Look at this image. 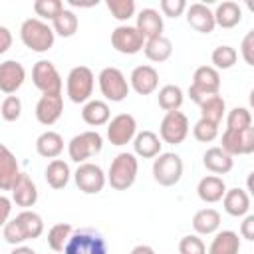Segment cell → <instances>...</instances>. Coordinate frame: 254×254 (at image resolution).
<instances>
[{
	"instance_id": "6da1fadb",
	"label": "cell",
	"mask_w": 254,
	"mask_h": 254,
	"mask_svg": "<svg viewBox=\"0 0 254 254\" xmlns=\"http://www.w3.org/2000/svg\"><path fill=\"white\" fill-rule=\"evenodd\" d=\"M20 38H22V44L28 50L38 52V54H44V52H48L54 46L56 34L52 30V26L46 24L44 20H40V18H28L20 26Z\"/></svg>"
},
{
	"instance_id": "7a4b0ae2",
	"label": "cell",
	"mask_w": 254,
	"mask_h": 254,
	"mask_svg": "<svg viewBox=\"0 0 254 254\" xmlns=\"http://www.w3.org/2000/svg\"><path fill=\"white\" fill-rule=\"evenodd\" d=\"M139 173V161L133 153H119L107 171V183L111 185V189L115 190H127L133 187L135 179Z\"/></svg>"
},
{
	"instance_id": "3957f363",
	"label": "cell",
	"mask_w": 254,
	"mask_h": 254,
	"mask_svg": "<svg viewBox=\"0 0 254 254\" xmlns=\"http://www.w3.org/2000/svg\"><path fill=\"white\" fill-rule=\"evenodd\" d=\"M64 254H107V240L95 228H77L71 232Z\"/></svg>"
},
{
	"instance_id": "277c9868",
	"label": "cell",
	"mask_w": 254,
	"mask_h": 254,
	"mask_svg": "<svg viewBox=\"0 0 254 254\" xmlns=\"http://www.w3.org/2000/svg\"><path fill=\"white\" fill-rule=\"evenodd\" d=\"M218 89H220V73L212 65H200L194 69L192 83L189 85V97L196 105H200L210 95H218Z\"/></svg>"
},
{
	"instance_id": "5b68a950",
	"label": "cell",
	"mask_w": 254,
	"mask_h": 254,
	"mask_svg": "<svg viewBox=\"0 0 254 254\" xmlns=\"http://www.w3.org/2000/svg\"><path fill=\"white\" fill-rule=\"evenodd\" d=\"M95 75L87 65H75L69 69L65 79V93L73 103H85L91 99Z\"/></svg>"
},
{
	"instance_id": "8992f818",
	"label": "cell",
	"mask_w": 254,
	"mask_h": 254,
	"mask_svg": "<svg viewBox=\"0 0 254 254\" xmlns=\"http://www.w3.org/2000/svg\"><path fill=\"white\" fill-rule=\"evenodd\" d=\"M97 83H99V91L107 101L119 103L129 95V81L125 77V73L119 67H103L97 75Z\"/></svg>"
},
{
	"instance_id": "52a82bcc",
	"label": "cell",
	"mask_w": 254,
	"mask_h": 254,
	"mask_svg": "<svg viewBox=\"0 0 254 254\" xmlns=\"http://www.w3.org/2000/svg\"><path fill=\"white\" fill-rule=\"evenodd\" d=\"M101 149H103V137L97 131H83V133L71 137V141L67 143V155L77 165L99 155Z\"/></svg>"
},
{
	"instance_id": "ba28073f",
	"label": "cell",
	"mask_w": 254,
	"mask_h": 254,
	"mask_svg": "<svg viewBox=\"0 0 254 254\" xmlns=\"http://www.w3.org/2000/svg\"><path fill=\"white\" fill-rule=\"evenodd\" d=\"M183 177V159L177 153H159L153 161V179L161 187H175Z\"/></svg>"
},
{
	"instance_id": "9c48e42d",
	"label": "cell",
	"mask_w": 254,
	"mask_h": 254,
	"mask_svg": "<svg viewBox=\"0 0 254 254\" xmlns=\"http://www.w3.org/2000/svg\"><path fill=\"white\" fill-rule=\"evenodd\" d=\"M189 135V117L183 111H167L161 127H159V139L169 145H181Z\"/></svg>"
},
{
	"instance_id": "30bf717a",
	"label": "cell",
	"mask_w": 254,
	"mask_h": 254,
	"mask_svg": "<svg viewBox=\"0 0 254 254\" xmlns=\"http://www.w3.org/2000/svg\"><path fill=\"white\" fill-rule=\"evenodd\" d=\"M73 179H75V185L81 192L85 194H97L103 190L105 183H107V177L103 173V169L95 163H81L77 165L75 173H73Z\"/></svg>"
},
{
	"instance_id": "8fae6325",
	"label": "cell",
	"mask_w": 254,
	"mask_h": 254,
	"mask_svg": "<svg viewBox=\"0 0 254 254\" xmlns=\"http://www.w3.org/2000/svg\"><path fill=\"white\" fill-rule=\"evenodd\" d=\"M32 83L42 93H62V75L50 60H40L34 64Z\"/></svg>"
},
{
	"instance_id": "7c38bea8",
	"label": "cell",
	"mask_w": 254,
	"mask_h": 254,
	"mask_svg": "<svg viewBox=\"0 0 254 254\" xmlns=\"http://www.w3.org/2000/svg\"><path fill=\"white\" fill-rule=\"evenodd\" d=\"M220 149L228 153L230 157L254 153V127H246L242 131L224 129L220 137Z\"/></svg>"
},
{
	"instance_id": "4fadbf2b",
	"label": "cell",
	"mask_w": 254,
	"mask_h": 254,
	"mask_svg": "<svg viewBox=\"0 0 254 254\" xmlns=\"http://www.w3.org/2000/svg\"><path fill=\"white\" fill-rule=\"evenodd\" d=\"M111 46L125 56H133L139 54L145 46V38L139 34V30L135 26L129 24H121L111 32Z\"/></svg>"
},
{
	"instance_id": "5bb4252c",
	"label": "cell",
	"mask_w": 254,
	"mask_h": 254,
	"mask_svg": "<svg viewBox=\"0 0 254 254\" xmlns=\"http://www.w3.org/2000/svg\"><path fill=\"white\" fill-rule=\"evenodd\" d=\"M137 135V119L131 113H119L107 123V139L111 145L121 147L133 141Z\"/></svg>"
},
{
	"instance_id": "9a60e30c",
	"label": "cell",
	"mask_w": 254,
	"mask_h": 254,
	"mask_svg": "<svg viewBox=\"0 0 254 254\" xmlns=\"http://www.w3.org/2000/svg\"><path fill=\"white\" fill-rule=\"evenodd\" d=\"M64 113V95L62 93H42L36 103V119L50 127L54 125Z\"/></svg>"
},
{
	"instance_id": "2e32d148",
	"label": "cell",
	"mask_w": 254,
	"mask_h": 254,
	"mask_svg": "<svg viewBox=\"0 0 254 254\" xmlns=\"http://www.w3.org/2000/svg\"><path fill=\"white\" fill-rule=\"evenodd\" d=\"M129 87L139 95H149L159 87V71L153 65H137L129 75Z\"/></svg>"
},
{
	"instance_id": "e0dca14e",
	"label": "cell",
	"mask_w": 254,
	"mask_h": 254,
	"mask_svg": "<svg viewBox=\"0 0 254 254\" xmlns=\"http://www.w3.org/2000/svg\"><path fill=\"white\" fill-rule=\"evenodd\" d=\"M26 79V69L16 60H6L0 64V91L6 95H14Z\"/></svg>"
},
{
	"instance_id": "ac0fdd59",
	"label": "cell",
	"mask_w": 254,
	"mask_h": 254,
	"mask_svg": "<svg viewBox=\"0 0 254 254\" xmlns=\"http://www.w3.org/2000/svg\"><path fill=\"white\" fill-rule=\"evenodd\" d=\"M12 192V202H16V206H22L24 210L34 206L36 200H38V189H36V183L30 179V175L26 173H20L16 183L12 185L10 189Z\"/></svg>"
},
{
	"instance_id": "d6986e66",
	"label": "cell",
	"mask_w": 254,
	"mask_h": 254,
	"mask_svg": "<svg viewBox=\"0 0 254 254\" xmlns=\"http://www.w3.org/2000/svg\"><path fill=\"white\" fill-rule=\"evenodd\" d=\"M187 22L192 30L200 32V34H210L214 30V14L212 10L202 4V2H192L190 6H187Z\"/></svg>"
},
{
	"instance_id": "ffe728a7",
	"label": "cell",
	"mask_w": 254,
	"mask_h": 254,
	"mask_svg": "<svg viewBox=\"0 0 254 254\" xmlns=\"http://www.w3.org/2000/svg\"><path fill=\"white\" fill-rule=\"evenodd\" d=\"M224 192H226V183H224V179L218 177V175H206V177H202V179L198 181V185H196V194H198V198H200L202 202H208V204L222 200Z\"/></svg>"
},
{
	"instance_id": "44dd1931",
	"label": "cell",
	"mask_w": 254,
	"mask_h": 254,
	"mask_svg": "<svg viewBox=\"0 0 254 254\" xmlns=\"http://www.w3.org/2000/svg\"><path fill=\"white\" fill-rule=\"evenodd\" d=\"M135 28L139 30V34H141L145 40L163 36V16H161L155 8H143V10L137 14V24H135Z\"/></svg>"
},
{
	"instance_id": "7402d4cb",
	"label": "cell",
	"mask_w": 254,
	"mask_h": 254,
	"mask_svg": "<svg viewBox=\"0 0 254 254\" xmlns=\"http://www.w3.org/2000/svg\"><path fill=\"white\" fill-rule=\"evenodd\" d=\"M161 139L157 133L145 129L133 137V155L141 159H155L161 153Z\"/></svg>"
},
{
	"instance_id": "603a6c76",
	"label": "cell",
	"mask_w": 254,
	"mask_h": 254,
	"mask_svg": "<svg viewBox=\"0 0 254 254\" xmlns=\"http://www.w3.org/2000/svg\"><path fill=\"white\" fill-rule=\"evenodd\" d=\"M20 175L16 155L0 143V190H10Z\"/></svg>"
},
{
	"instance_id": "cb8c5ba5",
	"label": "cell",
	"mask_w": 254,
	"mask_h": 254,
	"mask_svg": "<svg viewBox=\"0 0 254 254\" xmlns=\"http://www.w3.org/2000/svg\"><path fill=\"white\" fill-rule=\"evenodd\" d=\"M202 165L206 167V171H210L212 175H226L232 171L234 167V159L224 153L220 147H210L204 151L202 155Z\"/></svg>"
},
{
	"instance_id": "d4e9b609",
	"label": "cell",
	"mask_w": 254,
	"mask_h": 254,
	"mask_svg": "<svg viewBox=\"0 0 254 254\" xmlns=\"http://www.w3.org/2000/svg\"><path fill=\"white\" fill-rule=\"evenodd\" d=\"M222 204L224 210L230 216H246L250 210V194L244 189H226L224 196H222Z\"/></svg>"
},
{
	"instance_id": "484cf974",
	"label": "cell",
	"mask_w": 254,
	"mask_h": 254,
	"mask_svg": "<svg viewBox=\"0 0 254 254\" xmlns=\"http://www.w3.org/2000/svg\"><path fill=\"white\" fill-rule=\"evenodd\" d=\"M109 117H111L109 105L105 101H101V99H89L81 107V119L87 125H91V127L107 125L109 123Z\"/></svg>"
},
{
	"instance_id": "4316f807",
	"label": "cell",
	"mask_w": 254,
	"mask_h": 254,
	"mask_svg": "<svg viewBox=\"0 0 254 254\" xmlns=\"http://www.w3.org/2000/svg\"><path fill=\"white\" fill-rule=\"evenodd\" d=\"M36 151L40 157L46 159H58L64 151V137L58 131H44L36 139Z\"/></svg>"
},
{
	"instance_id": "83f0119b",
	"label": "cell",
	"mask_w": 254,
	"mask_h": 254,
	"mask_svg": "<svg viewBox=\"0 0 254 254\" xmlns=\"http://www.w3.org/2000/svg\"><path fill=\"white\" fill-rule=\"evenodd\" d=\"M46 183L56 189V190H62L65 189V185L69 183V177H71V171H69V165L64 161V159H52L46 167Z\"/></svg>"
},
{
	"instance_id": "f1b7e54d",
	"label": "cell",
	"mask_w": 254,
	"mask_h": 254,
	"mask_svg": "<svg viewBox=\"0 0 254 254\" xmlns=\"http://www.w3.org/2000/svg\"><path fill=\"white\" fill-rule=\"evenodd\" d=\"M212 14H214V24L220 28H226V30L238 26L242 20V8L232 0L220 2Z\"/></svg>"
},
{
	"instance_id": "f546056e",
	"label": "cell",
	"mask_w": 254,
	"mask_h": 254,
	"mask_svg": "<svg viewBox=\"0 0 254 254\" xmlns=\"http://www.w3.org/2000/svg\"><path fill=\"white\" fill-rule=\"evenodd\" d=\"M220 226V212L214 208H200L192 216V228L198 236L214 234Z\"/></svg>"
},
{
	"instance_id": "4dcf8cb0",
	"label": "cell",
	"mask_w": 254,
	"mask_h": 254,
	"mask_svg": "<svg viewBox=\"0 0 254 254\" xmlns=\"http://www.w3.org/2000/svg\"><path fill=\"white\" fill-rule=\"evenodd\" d=\"M238 252H240V238L234 230L214 232V238L208 246V254H238Z\"/></svg>"
},
{
	"instance_id": "1f68e13d",
	"label": "cell",
	"mask_w": 254,
	"mask_h": 254,
	"mask_svg": "<svg viewBox=\"0 0 254 254\" xmlns=\"http://www.w3.org/2000/svg\"><path fill=\"white\" fill-rule=\"evenodd\" d=\"M143 52H145L147 60L161 64V62H167L171 58V54H173V42L167 36H157V38L145 40Z\"/></svg>"
},
{
	"instance_id": "d6a6232c",
	"label": "cell",
	"mask_w": 254,
	"mask_h": 254,
	"mask_svg": "<svg viewBox=\"0 0 254 254\" xmlns=\"http://www.w3.org/2000/svg\"><path fill=\"white\" fill-rule=\"evenodd\" d=\"M16 220H18V224H20L26 240H36V238L42 236V232H44V220H42V216L38 212L26 208V210H22L16 216Z\"/></svg>"
},
{
	"instance_id": "836d02e7",
	"label": "cell",
	"mask_w": 254,
	"mask_h": 254,
	"mask_svg": "<svg viewBox=\"0 0 254 254\" xmlns=\"http://www.w3.org/2000/svg\"><path fill=\"white\" fill-rule=\"evenodd\" d=\"M77 28H79V20H77L75 12H73V10H67V8H64V10L52 20V30H54V34H58V36H62V38H71V36L77 32Z\"/></svg>"
},
{
	"instance_id": "e575fe53",
	"label": "cell",
	"mask_w": 254,
	"mask_h": 254,
	"mask_svg": "<svg viewBox=\"0 0 254 254\" xmlns=\"http://www.w3.org/2000/svg\"><path fill=\"white\" fill-rule=\"evenodd\" d=\"M159 107L165 109V111H179L183 101H185V95H183V89L175 83H167L159 89Z\"/></svg>"
},
{
	"instance_id": "d590c367",
	"label": "cell",
	"mask_w": 254,
	"mask_h": 254,
	"mask_svg": "<svg viewBox=\"0 0 254 254\" xmlns=\"http://www.w3.org/2000/svg\"><path fill=\"white\" fill-rule=\"evenodd\" d=\"M198 107H200V117L206 119V121H212L216 125H220L222 117L226 115V103H224V99L220 95L206 97Z\"/></svg>"
},
{
	"instance_id": "8d00e7d4",
	"label": "cell",
	"mask_w": 254,
	"mask_h": 254,
	"mask_svg": "<svg viewBox=\"0 0 254 254\" xmlns=\"http://www.w3.org/2000/svg\"><path fill=\"white\" fill-rule=\"evenodd\" d=\"M71 232H73V228H71L69 222H58V224H54L48 230V246L54 252H64V248H65Z\"/></svg>"
},
{
	"instance_id": "74e56055",
	"label": "cell",
	"mask_w": 254,
	"mask_h": 254,
	"mask_svg": "<svg viewBox=\"0 0 254 254\" xmlns=\"http://www.w3.org/2000/svg\"><path fill=\"white\" fill-rule=\"evenodd\" d=\"M238 60V52L232 48V46H218L212 50L210 54V62H212V67L218 71V69H230Z\"/></svg>"
},
{
	"instance_id": "f35d334b",
	"label": "cell",
	"mask_w": 254,
	"mask_h": 254,
	"mask_svg": "<svg viewBox=\"0 0 254 254\" xmlns=\"http://www.w3.org/2000/svg\"><path fill=\"white\" fill-rule=\"evenodd\" d=\"M246 127H252V113L248 107H234L226 113V129L242 131Z\"/></svg>"
},
{
	"instance_id": "ab89813d",
	"label": "cell",
	"mask_w": 254,
	"mask_h": 254,
	"mask_svg": "<svg viewBox=\"0 0 254 254\" xmlns=\"http://www.w3.org/2000/svg\"><path fill=\"white\" fill-rule=\"evenodd\" d=\"M111 16L119 22H127L131 16H135V2L133 0H107L105 2Z\"/></svg>"
},
{
	"instance_id": "60d3db41",
	"label": "cell",
	"mask_w": 254,
	"mask_h": 254,
	"mask_svg": "<svg viewBox=\"0 0 254 254\" xmlns=\"http://www.w3.org/2000/svg\"><path fill=\"white\" fill-rule=\"evenodd\" d=\"M192 135H194V139L200 141V143H210V141H214V139L218 137V125L200 117V119L192 125Z\"/></svg>"
},
{
	"instance_id": "b9f144b4",
	"label": "cell",
	"mask_w": 254,
	"mask_h": 254,
	"mask_svg": "<svg viewBox=\"0 0 254 254\" xmlns=\"http://www.w3.org/2000/svg\"><path fill=\"white\" fill-rule=\"evenodd\" d=\"M0 115L4 121L12 123V121H18L20 115H22V101L18 95H8L2 103H0Z\"/></svg>"
},
{
	"instance_id": "7bdbcfd3",
	"label": "cell",
	"mask_w": 254,
	"mask_h": 254,
	"mask_svg": "<svg viewBox=\"0 0 254 254\" xmlns=\"http://www.w3.org/2000/svg\"><path fill=\"white\" fill-rule=\"evenodd\" d=\"M62 10H64L62 0H36L34 2V12L44 20H54Z\"/></svg>"
},
{
	"instance_id": "ee69618b",
	"label": "cell",
	"mask_w": 254,
	"mask_h": 254,
	"mask_svg": "<svg viewBox=\"0 0 254 254\" xmlns=\"http://www.w3.org/2000/svg\"><path fill=\"white\" fill-rule=\"evenodd\" d=\"M179 254H206V246L198 234H187L179 242Z\"/></svg>"
},
{
	"instance_id": "f6af8a7d",
	"label": "cell",
	"mask_w": 254,
	"mask_h": 254,
	"mask_svg": "<svg viewBox=\"0 0 254 254\" xmlns=\"http://www.w3.org/2000/svg\"><path fill=\"white\" fill-rule=\"evenodd\" d=\"M2 230H4V240H6L8 244L20 246L22 242H26V236H24V232H22V228H20V224H18L16 218L8 220V222L2 226Z\"/></svg>"
},
{
	"instance_id": "bcb514c9",
	"label": "cell",
	"mask_w": 254,
	"mask_h": 254,
	"mask_svg": "<svg viewBox=\"0 0 254 254\" xmlns=\"http://www.w3.org/2000/svg\"><path fill=\"white\" fill-rule=\"evenodd\" d=\"M159 6H161V12L167 18H179L187 10V2L185 0H161Z\"/></svg>"
},
{
	"instance_id": "7dc6e473",
	"label": "cell",
	"mask_w": 254,
	"mask_h": 254,
	"mask_svg": "<svg viewBox=\"0 0 254 254\" xmlns=\"http://www.w3.org/2000/svg\"><path fill=\"white\" fill-rule=\"evenodd\" d=\"M240 54L248 65H254V30H250L244 36V40L240 44Z\"/></svg>"
},
{
	"instance_id": "c3c4849f",
	"label": "cell",
	"mask_w": 254,
	"mask_h": 254,
	"mask_svg": "<svg viewBox=\"0 0 254 254\" xmlns=\"http://www.w3.org/2000/svg\"><path fill=\"white\" fill-rule=\"evenodd\" d=\"M240 236L246 240H254V214H246L240 222Z\"/></svg>"
},
{
	"instance_id": "681fc988",
	"label": "cell",
	"mask_w": 254,
	"mask_h": 254,
	"mask_svg": "<svg viewBox=\"0 0 254 254\" xmlns=\"http://www.w3.org/2000/svg\"><path fill=\"white\" fill-rule=\"evenodd\" d=\"M10 212H12V200L0 194V226H4L10 220Z\"/></svg>"
},
{
	"instance_id": "f907efd6",
	"label": "cell",
	"mask_w": 254,
	"mask_h": 254,
	"mask_svg": "<svg viewBox=\"0 0 254 254\" xmlns=\"http://www.w3.org/2000/svg\"><path fill=\"white\" fill-rule=\"evenodd\" d=\"M10 46H12V32L6 26H0V56L8 52Z\"/></svg>"
},
{
	"instance_id": "816d5d0a",
	"label": "cell",
	"mask_w": 254,
	"mask_h": 254,
	"mask_svg": "<svg viewBox=\"0 0 254 254\" xmlns=\"http://www.w3.org/2000/svg\"><path fill=\"white\" fill-rule=\"evenodd\" d=\"M129 254H155V250L151 246H147V244H137Z\"/></svg>"
},
{
	"instance_id": "f5cc1de1",
	"label": "cell",
	"mask_w": 254,
	"mask_h": 254,
	"mask_svg": "<svg viewBox=\"0 0 254 254\" xmlns=\"http://www.w3.org/2000/svg\"><path fill=\"white\" fill-rule=\"evenodd\" d=\"M10 254H36V250L34 248H30V246H24V244H20V246H16Z\"/></svg>"
},
{
	"instance_id": "db71d44e",
	"label": "cell",
	"mask_w": 254,
	"mask_h": 254,
	"mask_svg": "<svg viewBox=\"0 0 254 254\" xmlns=\"http://www.w3.org/2000/svg\"><path fill=\"white\" fill-rule=\"evenodd\" d=\"M69 4H71V6H95L97 0H93V2H77V0H69Z\"/></svg>"
}]
</instances>
